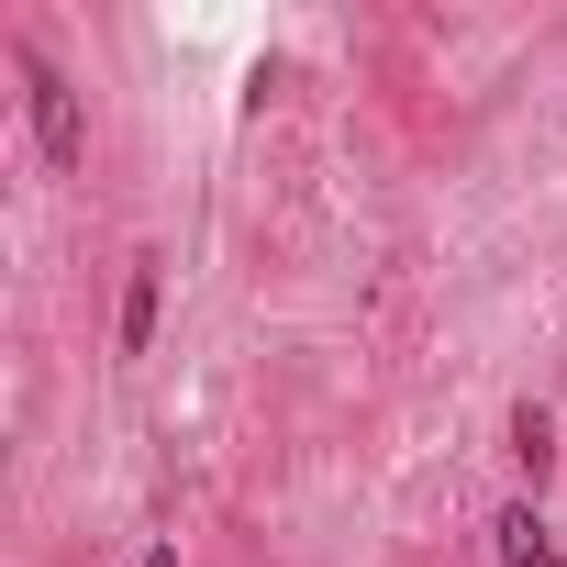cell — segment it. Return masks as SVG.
Returning a JSON list of instances; mask_svg holds the SVG:
<instances>
[{"mask_svg":"<svg viewBox=\"0 0 567 567\" xmlns=\"http://www.w3.org/2000/svg\"><path fill=\"white\" fill-rule=\"evenodd\" d=\"M23 90H34V123H45V156H56V167H79V145H90V134H79V101H68V79H56L45 56H23Z\"/></svg>","mask_w":567,"mask_h":567,"instance_id":"cell-1","label":"cell"},{"mask_svg":"<svg viewBox=\"0 0 567 567\" xmlns=\"http://www.w3.org/2000/svg\"><path fill=\"white\" fill-rule=\"evenodd\" d=\"M501 567H567V556L545 545V523H534V512H501Z\"/></svg>","mask_w":567,"mask_h":567,"instance_id":"cell-2","label":"cell"},{"mask_svg":"<svg viewBox=\"0 0 567 567\" xmlns=\"http://www.w3.org/2000/svg\"><path fill=\"white\" fill-rule=\"evenodd\" d=\"M512 456H523V478L545 489V467H556V434H545V412H512Z\"/></svg>","mask_w":567,"mask_h":567,"instance_id":"cell-3","label":"cell"},{"mask_svg":"<svg viewBox=\"0 0 567 567\" xmlns=\"http://www.w3.org/2000/svg\"><path fill=\"white\" fill-rule=\"evenodd\" d=\"M156 334V267H134V301H123V346Z\"/></svg>","mask_w":567,"mask_h":567,"instance_id":"cell-4","label":"cell"}]
</instances>
